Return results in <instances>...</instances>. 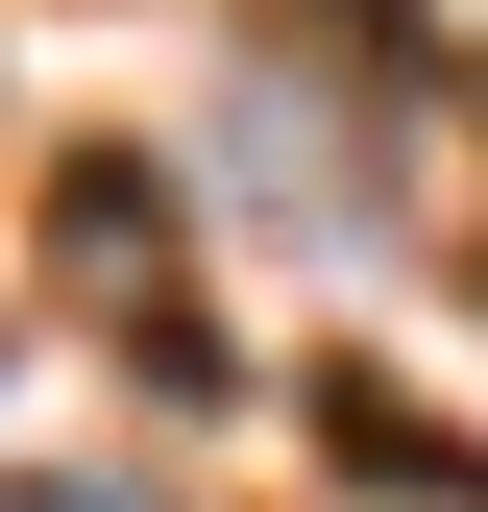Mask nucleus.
<instances>
[{
  "mask_svg": "<svg viewBox=\"0 0 488 512\" xmlns=\"http://www.w3.org/2000/svg\"><path fill=\"white\" fill-rule=\"evenodd\" d=\"M49 269L98 293V342L147 366V391H220V317H196V269H171V171L74 147V171H49Z\"/></svg>",
  "mask_w": 488,
  "mask_h": 512,
  "instance_id": "nucleus-1",
  "label": "nucleus"
},
{
  "mask_svg": "<svg viewBox=\"0 0 488 512\" xmlns=\"http://www.w3.org/2000/svg\"><path fill=\"white\" fill-rule=\"evenodd\" d=\"M318 439L366 488H415V512H488V439H440V415H391V391H318Z\"/></svg>",
  "mask_w": 488,
  "mask_h": 512,
  "instance_id": "nucleus-2",
  "label": "nucleus"
}]
</instances>
